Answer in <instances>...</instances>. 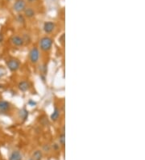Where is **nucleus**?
<instances>
[{
    "mask_svg": "<svg viewBox=\"0 0 145 160\" xmlns=\"http://www.w3.org/2000/svg\"><path fill=\"white\" fill-rule=\"evenodd\" d=\"M40 46L41 50L44 51V52H47L51 49L52 46V40L48 36L43 37L40 41Z\"/></svg>",
    "mask_w": 145,
    "mask_h": 160,
    "instance_id": "f257e3e1",
    "label": "nucleus"
},
{
    "mask_svg": "<svg viewBox=\"0 0 145 160\" xmlns=\"http://www.w3.org/2000/svg\"><path fill=\"white\" fill-rule=\"evenodd\" d=\"M7 66L8 67V69L11 71V72H15L18 70L19 69V66H20V63L19 61L16 59H9L7 61Z\"/></svg>",
    "mask_w": 145,
    "mask_h": 160,
    "instance_id": "f03ea898",
    "label": "nucleus"
},
{
    "mask_svg": "<svg viewBox=\"0 0 145 160\" xmlns=\"http://www.w3.org/2000/svg\"><path fill=\"white\" fill-rule=\"evenodd\" d=\"M29 58L32 63H36L40 58V51L36 47L32 49V50L29 53Z\"/></svg>",
    "mask_w": 145,
    "mask_h": 160,
    "instance_id": "7ed1b4c3",
    "label": "nucleus"
},
{
    "mask_svg": "<svg viewBox=\"0 0 145 160\" xmlns=\"http://www.w3.org/2000/svg\"><path fill=\"white\" fill-rule=\"evenodd\" d=\"M26 7V3L24 0H16L15 4L13 6L14 10L16 12H21L23 11H24V9Z\"/></svg>",
    "mask_w": 145,
    "mask_h": 160,
    "instance_id": "20e7f679",
    "label": "nucleus"
},
{
    "mask_svg": "<svg viewBox=\"0 0 145 160\" xmlns=\"http://www.w3.org/2000/svg\"><path fill=\"white\" fill-rule=\"evenodd\" d=\"M11 104L6 100H0V114H4L10 111Z\"/></svg>",
    "mask_w": 145,
    "mask_h": 160,
    "instance_id": "39448f33",
    "label": "nucleus"
},
{
    "mask_svg": "<svg viewBox=\"0 0 145 160\" xmlns=\"http://www.w3.org/2000/svg\"><path fill=\"white\" fill-rule=\"evenodd\" d=\"M55 28V24L52 21H48L44 23V31L46 33H51Z\"/></svg>",
    "mask_w": 145,
    "mask_h": 160,
    "instance_id": "423d86ee",
    "label": "nucleus"
},
{
    "mask_svg": "<svg viewBox=\"0 0 145 160\" xmlns=\"http://www.w3.org/2000/svg\"><path fill=\"white\" fill-rule=\"evenodd\" d=\"M11 43L15 46H21L23 45V39L19 36H14L11 38Z\"/></svg>",
    "mask_w": 145,
    "mask_h": 160,
    "instance_id": "0eeeda50",
    "label": "nucleus"
},
{
    "mask_svg": "<svg viewBox=\"0 0 145 160\" xmlns=\"http://www.w3.org/2000/svg\"><path fill=\"white\" fill-rule=\"evenodd\" d=\"M30 88V83L27 81H22L19 83V89L21 91H28Z\"/></svg>",
    "mask_w": 145,
    "mask_h": 160,
    "instance_id": "6e6552de",
    "label": "nucleus"
},
{
    "mask_svg": "<svg viewBox=\"0 0 145 160\" xmlns=\"http://www.w3.org/2000/svg\"><path fill=\"white\" fill-rule=\"evenodd\" d=\"M9 160H22V155L18 151H13L9 157Z\"/></svg>",
    "mask_w": 145,
    "mask_h": 160,
    "instance_id": "1a4fd4ad",
    "label": "nucleus"
},
{
    "mask_svg": "<svg viewBox=\"0 0 145 160\" xmlns=\"http://www.w3.org/2000/svg\"><path fill=\"white\" fill-rule=\"evenodd\" d=\"M60 117V110L58 109L57 108H54V111H53V113L51 115V119L52 121H56L58 120V118Z\"/></svg>",
    "mask_w": 145,
    "mask_h": 160,
    "instance_id": "9d476101",
    "label": "nucleus"
},
{
    "mask_svg": "<svg viewBox=\"0 0 145 160\" xmlns=\"http://www.w3.org/2000/svg\"><path fill=\"white\" fill-rule=\"evenodd\" d=\"M24 14H25L26 17L32 18L35 16V11L32 8L28 7V8L24 9Z\"/></svg>",
    "mask_w": 145,
    "mask_h": 160,
    "instance_id": "9b49d317",
    "label": "nucleus"
},
{
    "mask_svg": "<svg viewBox=\"0 0 145 160\" xmlns=\"http://www.w3.org/2000/svg\"><path fill=\"white\" fill-rule=\"evenodd\" d=\"M33 159L35 160H41L42 159V153L40 151H36L33 154Z\"/></svg>",
    "mask_w": 145,
    "mask_h": 160,
    "instance_id": "f8f14e48",
    "label": "nucleus"
},
{
    "mask_svg": "<svg viewBox=\"0 0 145 160\" xmlns=\"http://www.w3.org/2000/svg\"><path fill=\"white\" fill-rule=\"evenodd\" d=\"M59 142H60V145L64 146V143H65V136H64V134H62L59 137Z\"/></svg>",
    "mask_w": 145,
    "mask_h": 160,
    "instance_id": "ddd939ff",
    "label": "nucleus"
},
{
    "mask_svg": "<svg viewBox=\"0 0 145 160\" xmlns=\"http://www.w3.org/2000/svg\"><path fill=\"white\" fill-rule=\"evenodd\" d=\"M20 113H21V115H22V117H23V120H26V118H27L28 116V112L26 109H23Z\"/></svg>",
    "mask_w": 145,
    "mask_h": 160,
    "instance_id": "4468645a",
    "label": "nucleus"
},
{
    "mask_svg": "<svg viewBox=\"0 0 145 160\" xmlns=\"http://www.w3.org/2000/svg\"><path fill=\"white\" fill-rule=\"evenodd\" d=\"M5 75V70L3 68H0V78Z\"/></svg>",
    "mask_w": 145,
    "mask_h": 160,
    "instance_id": "2eb2a0df",
    "label": "nucleus"
},
{
    "mask_svg": "<svg viewBox=\"0 0 145 160\" xmlns=\"http://www.w3.org/2000/svg\"><path fill=\"white\" fill-rule=\"evenodd\" d=\"M59 41H60V43L64 44V34H63L62 36H61V37H60V39H59Z\"/></svg>",
    "mask_w": 145,
    "mask_h": 160,
    "instance_id": "dca6fc26",
    "label": "nucleus"
},
{
    "mask_svg": "<svg viewBox=\"0 0 145 160\" xmlns=\"http://www.w3.org/2000/svg\"><path fill=\"white\" fill-rule=\"evenodd\" d=\"M3 33H0V43L3 42Z\"/></svg>",
    "mask_w": 145,
    "mask_h": 160,
    "instance_id": "f3484780",
    "label": "nucleus"
},
{
    "mask_svg": "<svg viewBox=\"0 0 145 160\" xmlns=\"http://www.w3.org/2000/svg\"><path fill=\"white\" fill-rule=\"evenodd\" d=\"M34 1H36V0H28V2H30V3H33Z\"/></svg>",
    "mask_w": 145,
    "mask_h": 160,
    "instance_id": "a211bd4d",
    "label": "nucleus"
}]
</instances>
